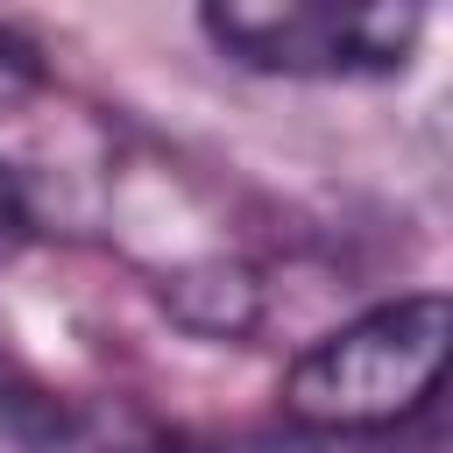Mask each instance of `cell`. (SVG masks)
<instances>
[{
    "label": "cell",
    "instance_id": "cell-1",
    "mask_svg": "<svg viewBox=\"0 0 453 453\" xmlns=\"http://www.w3.org/2000/svg\"><path fill=\"white\" fill-rule=\"evenodd\" d=\"M446 297L439 290H411L389 304H368L361 319L333 326L326 340H311L290 375H283V411L297 432H326V439H361V432H396L403 418H418L439 389L446 368Z\"/></svg>",
    "mask_w": 453,
    "mask_h": 453
},
{
    "label": "cell",
    "instance_id": "cell-3",
    "mask_svg": "<svg viewBox=\"0 0 453 453\" xmlns=\"http://www.w3.org/2000/svg\"><path fill=\"white\" fill-rule=\"evenodd\" d=\"M21 241H28V205H21V184H14L7 163H0V262H7Z\"/></svg>",
    "mask_w": 453,
    "mask_h": 453
},
{
    "label": "cell",
    "instance_id": "cell-2",
    "mask_svg": "<svg viewBox=\"0 0 453 453\" xmlns=\"http://www.w3.org/2000/svg\"><path fill=\"white\" fill-rule=\"evenodd\" d=\"M198 28L248 71L276 78H389L411 64L425 14L396 0H226Z\"/></svg>",
    "mask_w": 453,
    "mask_h": 453
}]
</instances>
